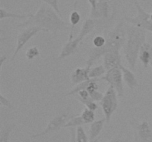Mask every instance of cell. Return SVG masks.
Here are the masks:
<instances>
[{"instance_id": "cell-1", "label": "cell", "mask_w": 152, "mask_h": 142, "mask_svg": "<svg viewBox=\"0 0 152 142\" xmlns=\"http://www.w3.org/2000/svg\"><path fill=\"white\" fill-rule=\"evenodd\" d=\"M31 26L39 27L45 32L53 33L68 30L66 22L62 20L55 10L46 4H42L35 14L17 25L18 28Z\"/></svg>"}, {"instance_id": "cell-2", "label": "cell", "mask_w": 152, "mask_h": 142, "mask_svg": "<svg viewBox=\"0 0 152 142\" xmlns=\"http://www.w3.org/2000/svg\"><path fill=\"white\" fill-rule=\"evenodd\" d=\"M126 41L124 46V53L129 68L136 70L137 61L139 58L141 47L146 42V30L133 25H126Z\"/></svg>"}, {"instance_id": "cell-3", "label": "cell", "mask_w": 152, "mask_h": 142, "mask_svg": "<svg viewBox=\"0 0 152 142\" xmlns=\"http://www.w3.org/2000/svg\"><path fill=\"white\" fill-rule=\"evenodd\" d=\"M126 25L121 21L107 34L105 38L106 44L104 46L106 53L109 51H120L126 44Z\"/></svg>"}, {"instance_id": "cell-4", "label": "cell", "mask_w": 152, "mask_h": 142, "mask_svg": "<svg viewBox=\"0 0 152 142\" xmlns=\"http://www.w3.org/2000/svg\"><path fill=\"white\" fill-rule=\"evenodd\" d=\"M106 123H109L111 116L118 107V95L112 87L109 86L100 101Z\"/></svg>"}, {"instance_id": "cell-5", "label": "cell", "mask_w": 152, "mask_h": 142, "mask_svg": "<svg viewBox=\"0 0 152 142\" xmlns=\"http://www.w3.org/2000/svg\"><path fill=\"white\" fill-rule=\"evenodd\" d=\"M72 117H71V111H70L69 108H68V109L65 110L64 112H60V113L58 114V115H56L54 118H52V119L49 121L48 125L46 126V127L42 130V131L40 132V133H37V134L32 135H31V138H35L42 137V136H44L45 135L50 134V133L58 131V130H60L61 128H64L65 124H66Z\"/></svg>"}, {"instance_id": "cell-6", "label": "cell", "mask_w": 152, "mask_h": 142, "mask_svg": "<svg viewBox=\"0 0 152 142\" xmlns=\"http://www.w3.org/2000/svg\"><path fill=\"white\" fill-rule=\"evenodd\" d=\"M100 80H104L109 84V86L112 87L116 90L119 97H123L124 96V80L120 67L114 68L107 71L106 73L101 77Z\"/></svg>"}, {"instance_id": "cell-7", "label": "cell", "mask_w": 152, "mask_h": 142, "mask_svg": "<svg viewBox=\"0 0 152 142\" xmlns=\"http://www.w3.org/2000/svg\"><path fill=\"white\" fill-rule=\"evenodd\" d=\"M134 4L137 11V15L134 17L126 16L124 19L128 23L152 32V22L150 19V14L141 7L138 1H134Z\"/></svg>"}, {"instance_id": "cell-8", "label": "cell", "mask_w": 152, "mask_h": 142, "mask_svg": "<svg viewBox=\"0 0 152 142\" xmlns=\"http://www.w3.org/2000/svg\"><path fill=\"white\" fill-rule=\"evenodd\" d=\"M39 32H45V30L42 28L37 26L28 27L25 29H24L18 35L17 40H16V47H15V50L13 52V55H12L10 61L14 60L15 58L16 57V56L19 53V52L23 48L24 46L29 41V40H31L33 37L35 36Z\"/></svg>"}, {"instance_id": "cell-9", "label": "cell", "mask_w": 152, "mask_h": 142, "mask_svg": "<svg viewBox=\"0 0 152 142\" xmlns=\"http://www.w3.org/2000/svg\"><path fill=\"white\" fill-rule=\"evenodd\" d=\"M130 123L134 130V142H152V130L146 121L139 122L133 118Z\"/></svg>"}, {"instance_id": "cell-10", "label": "cell", "mask_w": 152, "mask_h": 142, "mask_svg": "<svg viewBox=\"0 0 152 142\" xmlns=\"http://www.w3.org/2000/svg\"><path fill=\"white\" fill-rule=\"evenodd\" d=\"M103 65L107 71L114 68L120 67L122 65L120 51L107 52L103 56Z\"/></svg>"}, {"instance_id": "cell-11", "label": "cell", "mask_w": 152, "mask_h": 142, "mask_svg": "<svg viewBox=\"0 0 152 142\" xmlns=\"http://www.w3.org/2000/svg\"><path fill=\"white\" fill-rule=\"evenodd\" d=\"M80 44H81V42L77 38H74L72 40H68L65 43V45L62 47V50H61L59 56L57 57L58 60H62V59L75 53L78 49Z\"/></svg>"}, {"instance_id": "cell-12", "label": "cell", "mask_w": 152, "mask_h": 142, "mask_svg": "<svg viewBox=\"0 0 152 142\" xmlns=\"http://www.w3.org/2000/svg\"><path fill=\"white\" fill-rule=\"evenodd\" d=\"M111 13V5L108 0H97L96 20L107 21L110 19Z\"/></svg>"}, {"instance_id": "cell-13", "label": "cell", "mask_w": 152, "mask_h": 142, "mask_svg": "<svg viewBox=\"0 0 152 142\" xmlns=\"http://www.w3.org/2000/svg\"><path fill=\"white\" fill-rule=\"evenodd\" d=\"M91 68L86 67L84 68H77L71 75V81L73 84H79L83 81L91 79L89 77V71Z\"/></svg>"}, {"instance_id": "cell-14", "label": "cell", "mask_w": 152, "mask_h": 142, "mask_svg": "<svg viewBox=\"0 0 152 142\" xmlns=\"http://www.w3.org/2000/svg\"><path fill=\"white\" fill-rule=\"evenodd\" d=\"M139 59L144 67L147 68L152 61V45L148 42H145L141 47L139 53Z\"/></svg>"}, {"instance_id": "cell-15", "label": "cell", "mask_w": 152, "mask_h": 142, "mask_svg": "<svg viewBox=\"0 0 152 142\" xmlns=\"http://www.w3.org/2000/svg\"><path fill=\"white\" fill-rule=\"evenodd\" d=\"M120 67L121 69L122 72H123V80L126 82V84H127L128 87L131 90H134L136 87H137L139 86V83H138L136 75H134L133 71L131 69H129V68L124 67L123 64Z\"/></svg>"}, {"instance_id": "cell-16", "label": "cell", "mask_w": 152, "mask_h": 142, "mask_svg": "<svg viewBox=\"0 0 152 142\" xmlns=\"http://www.w3.org/2000/svg\"><path fill=\"white\" fill-rule=\"evenodd\" d=\"M96 22H97V21L95 20V19H91V18H88V19L85 21L84 23L83 24L81 30H80V33H79L78 36L77 37V38L80 40V42L82 43L83 39L94 30V28H96Z\"/></svg>"}, {"instance_id": "cell-17", "label": "cell", "mask_w": 152, "mask_h": 142, "mask_svg": "<svg viewBox=\"0 0 152 142\" xmlns=\"http://www.w3.org/2000/svg\"><path fill=\"white\" fill-rule=\"evenodd\" d=\"M106 122L105 118L98 120V121H94L92 124H91L90 129H89V140L90 141H92L94 140H96V138L99 137V134L102 132L103 129L104 124Z\"/></svg>"}, {"instance_id": "cell-18", "label": "cell", "mask_w": 152, "mask_h": 142, "mask_svg": "<svg viewBox=\"0 0 152 142\" xmlns=\"http://www.w3.org/2000/svg\"><path fill=\"white\" fill-rule=\"evenodd\" d=\"M34 14L32 13H16L14 12H10L6 10L5 9L1 7L0 9V19L2 20L4 19H25L27 18H31Z\"/></svg>"}, {"instance_id": "cell-19", "label": "cell", "mask_w": 152, "mask_h": 142, "mask_svg": "<svg viewBox=\"0 0 152 142\" xmlns=\"http://www.w3.org/2000/svg\"><path fill=\"white\" fill-rule=\"evenodd\" d=\"M70 23L71 25V28L70 30V33H69V38L68 40H72L74 39V36H73V33H74V29L75 28L76 25L80 22L81 19V16H80V13L76 10V4L74 6V10L70 14Z\"/></svg>"}, {"instance_id": "cell-20", "label": "cell", "mask_w": 152, "mask_h": 142, "mask_svg": "<svg viewBox=\"0 0 152 142\" xmlns=\"http://www.w3.org/2000/svg\"><path fill=\"white\" fill-rule=\"evenodd\" d=\"M107 70H105L104 65H98V66L91 67L89 71V77L90 78H99L102 76L105 73H106ZM100 79V78H99Z\"/></svg>"}, {"instance_id": "cell-21", "label": "cell", "mask_w": 152, "mask_h": 142, "mask_svg": "<svg viewBox=\"0 0 152 142\" xmlns=\"http://www.w3.org/2000/svg\"><path fill=\"white\" fill-rule=\"evenodd\" d=\"M81 117L84 121L85 124H92L94 121H95V112L94 111H92L91 109H88L87 107L85 108L83 110L81 114Z\"/></svg>"}, {"instance_id": "cell-22", "label": "cell", "mask_w": 152, "mask_h": 142, "mask_svg": "<svg viewBox=\"0 0 152 142\" xmlns=\"http://www.w3.org/2000/svg\"><path fill=\"white\" fill-rule=\"evenodd\" d=\"M83 124H85V123L83 121V118H82L81 115H74L65 124L64 128H68V127L77 128V127L83 126Z\"/></svg>"}, {"instance_id": "cell-23", "label": "cell", "mask_w": 152, "mask_h": 142, "mask_svg": "<svg viewBox=\"0 0 152 142\" xmlns=\"http://www.w3.org/2000/svg\"><path fill=\"white\" fill-rule=\"evenodd\" d=\"M14 125H7L1 127L0 133V142H9L10 135L13 131Z\"/></svg>"}, {"instance_id": "cell-24", "label": "cell", "mask_w": 152, "mask_h": 142, "mask_svg": "<svg viewBox=\"0 0 152 142\" xmlns=\"http://www.w3.org/2000/svg\"><path fill=\"white\" fill-rule=\"evenodd\" d=\"M76 139L77 142H88V137L83 126L76 128Z\"/></svg>"}, {"instance_id": "cell-25", "label": "cell", "mask_w": 152, "mask_h": 142, "mask_svg": "<svg viewBox=\"0 0 152 142\" xmlns=\"http://www.w3.org/2000/svg\"><path fill=\"white\" fill-rule=\"evenodd\" d=\"M82 104L86 106V107H87L88 109H91L92 111H96L98 109V104L96 103V101L93 100L91 97H89L87 99H77Z\"/></svg>"}, {"instance_id": "cell-26", "label": "cell", "mask_w": 152, "mask_h": 142, "mask_svg": "<svg viewBox=\"0 0 152 142\" xmlns=\"http://www.w3.org/2000/svg\"><path fill=\"white\" fill-rule=\"evenodd\" d=\"M39 56V50L38 47H31L27 50L26 53H25V57L28 60H33L35 58L38 57Z\"/></svg>"}, {"instance_id": "cell-27", "label": "cell", "mask_w": 152, "mask_h": 142, "mask_svg": "<svg viewBox=\"0 0 152 142\" xmlns=\"http://www.w3.org/2000/svg\"><path fill=\"white\" fill-rule=\"evenodd\" d=\"M39 1H42L45 4H48L50 7H51L53 10H55V11L58 13V14L60 16L61 18H62V13H61L60 10H59V0H39Z\"/></svg>"}, {"instance_id": "cell-28", "label": "cell", "mask_w": 152, "mask_h": 142, "mask_svg": "<svg viewBox=\"0 0 152 142\" xmlns=\"http://www.w3.org/2000/svg\"><path fill=\"white\" fill-rule=\"evenodd\" d=\"M93 45L95 47H102L106 44V38L102 36H96L93 39Z\"/></svg>"}, {"instance_id": "cell-29", "label": "cell", "mask_w": 152, "mask_h": 142, "mask_svg": "<svg viewBox=\"0 0 152 142\" xmlns=\"http://www.w3.org/2000/svg\"><path fill=\"white\" fill-rule=\"evenodd\" d=\"M0 104H1V106H5V107L9 108V109L13 108V105H12L10 101L7 97H5L1 93H0Z\"/></svg>"}, {"instance_id": "cell-30", "label": "cell", "mask_w": 152, "mask_h": 142, "mask_svg": "<svg viewBox=\"0 0 152 142\" xmlns=\"http://www.w3.org/2000/svg\"><path fill=\"white\" fill-rule=\"evenodd\" d=\"M104 94H102V93L99 92L98 90H96V91L93 92L92 93L90 94V97L93 99L94 101H101L103 98Z\"/></svg>"}, {"instance_id": "cell-31", "label": "cell", "mask_w": 152, "mask_h": 142, "mask_svg": "<svg viewBox=\"0 0 152 142\" xmlns=\"http://www.w3.org/2000/svg\"><path fill=\"white\" fill-rule=\"evenodd\" d=\"M129 138H126L123 137L120 135H117L113 138L112 139H111L108 142H129Z\"/></svg>"}, {"instance_id": "cell-32", "label": "cell", "mask_w": 152, "mask_h": 142, "mask_svg": "<svg viewBox=\"0 0 152 142\" xmlns=\"http://www.w3.org/2000/svg\"><path fill=\"white\" fill-rule=\"evenodd\" d=\"M70 134H71V137H70V141L69 142H77V139H76V128H71V132H70Z\"/></svg>"}, {"instance_id": "cell-33", "label": "cell", "mask_w": 152, "mask_h": 142, "mask_svg": "<svg viewBox=\"0 0 152 142\" xmlns=\"http://www.w3.org/2000/svg\"><path fill=\"white\" fill-rule=\"evenodd\" d=\"M6 56H1V59H0V67H1V68H2V66H3V63H4V61H6Z\"/></svg>"}, {"instance_id": "cell-34", "label": "cell", "mask_w": 152, "mask_h": 142, "mask_svg": "<svg viewBox=\"0 0 152 142\" xmlns=\"http://www.w3.org/2000/svg\"><path fill=\"white\" fill-rule=\"evenodd\" d=\"M99 138H100V137H99V138H96V140H94V141H90V142H98V141H99Z\"/></svg>"}, {"instance_id": "cell-35", "label": "cell", "mask_w": 152, "mask_h": 142, "mask_svg": "<svg viewBox=\"0 0 152 142\" xmlns=\"http://www.w3.org/2000/svg\"><path fill=\"white\" fill-rule=\"evenodd\" d=\"M150 19H151V22H152V13H151V14H150Z\"/></svg>"}, {"instance_id": "cell-36", "label": "cell", "mask_w": 152, "mask_h": 142, "mask_svg": "<svg viewBox=\"0 0 152 142\" xmlns=\"http://www.w3.org/2000/svg\"><path fill=\"white\" fill-rule=\"evenodd\" d=\"M150 66H151V69H152V61L151 62V63H150Z\"/></svg>"}]
</instances>
